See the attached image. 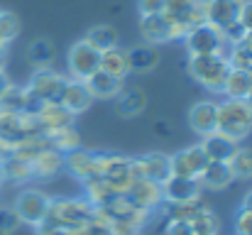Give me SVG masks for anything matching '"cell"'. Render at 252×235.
I'll return each mask as SVG.
<instances>
[{"label": "cell", "mask_w": 252, "mask_h": 235, "mask_svg": "<svg viewBox=\"0 0 252 235\" xmlns=\"http://www.w3.org/2000/svg\"><path fill=\"white\" fill-rule=\"evenodd\" d=\"M252 130V105L248 98H225L218 103V133L240 142Z\"/></svg>", "instance_id": "cell-1"}, {"label": "cell", "mask_w": 252, "mask_h": 235, "mask_svg": "<svg viewBox=\"0 0 252 235\" xmlns=\"http://www.w3.org/2000/svg\"><path fill=\"white\" fill-rule=\"evenodd\" d=\"M91 218H93V206L86 199H52L44 223L64 231H74V228H84Z\"/></svg>", "instance_id": "cell-2"}, {"label": "cell", "mask_w": 252, "mask_h": 235, "mask_svg": "<svg viewBox=\"0 0 252 235\" xmlns=\"http://www.w3.org/2000/svg\"><path fill=\"white\" fill-rule=\"evenodd\" d=\"M228 71L230 64L225 54H191L189 59V74L213 93H223Z\"/></svg>", "instance_id": "cell-3"}, {"label": "cell", "mask_w": 252, "mask_h": 235, "mask_svg": "<svg viewBox=\"0 0 252 235\" xmlns=\"http://www.w3.org/2000/svg\"><path fill=\"white\" fill-rule=\"evenodd\" d=\"M189 54H228V39L225 34L213 27L211 22L198 25L193 30H189V34L184 37Z\"/></svg>", "instance_id": "cell-4"}, {"label": "cell", "mask_w": 252, "mask_h": 235, "mask_svg": "<svg viewBox=\"0 0 252 235\" xmlns=\"http://www.w3.org/2000/svg\"><path fill=\"white\" fill-rule=\"evenodd\" d=\"M49 203H52V199H49L44 191H39V189H25V191L17 196V201H15V213L20 216L22 223L39 226V223H44V218H47Z\"/></svg>", "instance_id": "cell-5"}, {"label": "cell", "mask_w": 252, "mask_h": 235, "mask_svg": "<svg viewBox=\"0 0 252 235\" xmlns=\"http://www.w3.org/2000/svg\"><path fill=\"white\" fill-rule=\"evenodd\" d=\"M69 71L71 78L76 81H86L91 74H95L100 69V52H95L91 44H86L84 39L76 42L71 49H69Z\"/></svg>", "instance_id": "cell-6"}, {"label": "cell", "mask_w": 252, "mask_h": 235, "mask_svg": "<svg viewBox=\"0 0 252 235\" xmlns=\"http://www.w3.org/2000/svg\"><path fill=\"white\" fill-rule=\"evenodd\" d=\"M125 199L130 201V203H135L137 208H142V211H155V208H159L162 203H164V191H162V184L159 181H155V179H137L130 189H127V194H125Z\"/></svg>", "instance_id": "cell-7"}, {"label": "cell", "mask_w": 252, "mask_h": 235, "mask_svg": "<svg viewBox=\"0 0 252 235\" xmlns=\"http://www.w3.org/2000/svg\"><path fill=\"white\" fill-rule=\"evenodd\" d=\"M169 159H171V176H186V179H198L203 167L208 164V157L201 150V145L186 147Z\"/></svg>", "instance_id": "cell-8"}, {"label": "cell", "mask_w": 252, "mask_h": 235, "mask_svg": "<svg viewBox=\"0 0 252 235\" xmlns=\"http://www.w3.org/2000/svg\"><path fill=\"white\" fill-rule=\"evenodd\" d=\"M162 191H164V201L171 206H181L189 203L193 199L201 196L203 186L198 179H186V176H169L167 181H162Z\"/></svg>", "instance_id": "cell-9"}, {"label": "cell", "mask_w": 252, "mask_h": 235, "mask_svg": "<svg viewBox=\"0 0 252 235\" xmlns=\"http://www.w3.org/2000/svg\"><path fill=\"white\" fill-rule=\"evenodd\" d=\"M64 83H66V78L62 76V74H57V71H52V69H37V74L32 76L27 88H30L42 103H54V101H59Z\"/></svg>", "instance_id": "cell-10"}, {"label": "cell", "mask_w": 252, "mask_h": 235, "mask_svg": "<svg viewBox=\"0 0 252 235\" xmlns=\"http://www.w3.org/2000/svg\"><path fill=\"white\" fill-rule=\"evenodd\" d=\"M189 125L196 135H211L218 130V103L201 101L189 110Z\"/></svg>", "instance_id": "cell-11"}, {"label": "cell", "mask_w": 252, "mask_h": 235, "mask_svg": "<svg viewBox=\"0 0 252 235\" xmlns=\"http://www.w3.org/2000/svg\"><path fill=\"white\" fill-rule=\"evenodd\" d=\"M91 101H93V96H91V91L86 88L84 81L66 78V83H64V88H62V96H59V103H62L69 113H74V115L86 113V110L91 108Z\"/></svg>", "instance_id": "cell-12"}, {"label": "cell", "mask_w": 252, "mask_h": 235, "mask_svg": "<svg viewBox=\"0 0 252 235\" xmlns=\"http://www.w3.org/2000/svg\"><path fill=\"white\" fill-rule=\"evenodd\" d=\"M243 0H208V22L225 32L228 27L238 25Z\"/></svg>", "instance_id": "cell-13"}, {"label": "cell", "mask_w": 252, "mask_h": 235, "mask_svg": "<svg viewBox=\"0 0 252 235\" xmlns=\"http://www.w3.org/2000/svg\"><path fill=\"white\" fill-rule=\"evenodd\" d=\"M238 142L223 133H211V135H203V142H201V150L206 152L208 162H230L233 155L238 152Z\"/></svg>", "instance_id": "cell-14"}, {"label": "cell", "mask_w": 252, "mask_h": 235, "mask_svg": "<svg viewBox=\"0 0 252 235\" xmlns=\"http://www.w3.org/2000/svg\"><path fill=\"white\" fill-rule=\"evenodd\" d=\"M74 118H76V115L69 113L59 101L44 103V105L39 108V113H37V120H39L44 135H47V133H54V130H62V128H71V125H74Z\"/></svg>", "instance_id": "cell-15"}, {"label": "cell", "mask_w": 252, "mask_h": 235, "mask_svg": "<svg viewBox=\"0 0 252 235\" xmlns=\"http://www.w3.org/2000/svg\"><path fill=\"white\" fill-rule=\"evenodd\" d=\"M198 181H201L203 189H213V191H220V189L230 186L235 181L233 169H230V162H208L203 167Z\"/></svg>", "instance_id": "cell-16"}, {"label": "cell", "mask_w": 252, "mask_h": 235, "mask_svg": "<svg viewBox=\"0 0 252 235\" xmlns=\"http://www.w3.org/2000/svg\"><path fill=\"white\" fill-rule=\"evenodd\" d=\"M145 105H147V93H145L142 88H137V86L123 88V91L118 93V98H115V110H118V115H123V118H135V115H140V113L145 110Z\"/></svg>", "instance_id": "cell-17"}, {"label": "cell", "mask_w": 252, "mask_h": 235, "mask_svg": "<svg viewBox=\"0 0 252 235\" xmlns=\"http://www.w3.org/2000/svg\"><path fill=\"white\" fill-rule=\"evenodd\" d=\"M84 83H86V88L91 91L93 98H118V93L125 88V86H123V78L110 76V74H105V71H100V69H98L95 74H91Z\"/></svg>", "instance_id": "cell-18"}, {"label": "cell", "mask_w": 252, "mask_h": 235, "mask_svg": "<svg viewBox=\"0 0 252 235\" xmlns=\"http://www.w3.org/2000/svg\"><path fill=\"white\" fill-rule=\"evenodd\" d=\"M140 34L147 44H162L169 42V20L157 12V15H142L140 20Z\"/></svg>", "instance_id": "cell-19"}, {"label": "cell", "mask_w": 252, "mask_h": 235, "mask_svg": "<svg viewBox=\"0 0 252 235\" xmlns=\"http://www.w3.org/2000/svg\"><path fill=\"white\" fill-rule=\"evenodd\" d=\"M140 162V169H142V179H155V181H167L171 176V159L162 152H152V155L137 157Z\"/></svg>", "instance_id": "cell-20"}, {"label": "cell", "mask_w": 252, "mask_h": 235, "mask_svg": "<svg viewBox=\"0 0 252 235\" xmlns=\"http://www.w3.org/2000/svg\"><path fill=\"white\" fill-rule=\"evenodd\" d=\"M64 167L74 176H79L81 181H86V179L95 176V152H86L81 147L74 150V152H66L64 155Z\"/></svg>", "instance_id": "cell-21"}, {"label": "cell", "mask_w": 252, "mask_h": 235, "mask_svg": "<svg viewBox=\"0 0 252 235\" xmlns=\"http://www.w3.org/2000/svg\"><path fill=\"white\" fill-rule=\"evenodd\" d=\"M159 64V52L155 44H140L127 52V67L130 71H150Z\"/></svg>", "instance_id": "cell-22"}, {"label": "cell", "mask_w": 252, "mask_h": 235, "mask_svg": "<svg viewBox=\"0 0 252 235\" xmlns=\"http://www.w3.org/2000/svg\"><path fill=\"white\" fill-rule=\"evenodd\" d=\"M100 71L110 74L115 78H125L130 74V67H127V52L118 47L108 49V52H100Z\"/></svg>", "instance_id": "cell-23"}, {"label": "cell", "mask_w": 252, "mask_h": 235, "mask_svg": "<svg viewBox=\"0 0 252 235\" xmlns=\"http://www.w3.org/2000/svg\"><path fill=\"white\" fill-rule=\"evenodd\" d=\"M84 184H86V201H88L93 208H98V206H108V203L118 196L103 176H91V179H86Z\"/></svg>", "instance_id": "cell-24"}, {"label": "cell", "mask_w": 252, "mask_h": 235, "mask_svg": "<svg viewBox=\"0 0 252 235\" xmlns=\"http://www.w3.org/2000/svg\"><path fill=\"white\" fill-rule=\"evenodd\" d=\"M59 169H64V155L57 152L54 147L39 152V155L32 159V171H34V176H52V174H57Z\"/></svg>", "instance_id": "cell-25"}, {"label": "cell", "mask_w": 252, "mask_h": 235, "mask_svg": "<svg viewBox=\"0 0 252 235\" xmlns=\"http://www.w3.org/2000/svg\"><path fill=\"white\" fill-rule=\"evenodd\" d=\"M0 174H2V179H10V181H27V179H34L32 162L20 159V157H15V155H10L7 159L0 162Z\"/></svg>", "instance_id": "cell-26"}, {"label": "cell", "mask_w": 252, "mask_h": 235, "mask_svg": "<svg viewBox=\"0 0 252 235\" xmlns=\"http://www.w3.org/2000/svg\"><path fill=\"white\" fill-rule=\"evenodd\" d=\"M252 91V78L250 71H240V69H230L228 78L223 83V93L228 98H248Z\"/></svg>", "instance_id": "cell-27"}, {"label": "cell", "mask_w": 252, "mask_h": 235, "mask_svg": "<svg viewBox=\"0 0 252 235\" xmlns=\"http://www.w3.org/2000/svg\"><path fill=\"white\" fill-rule=\"evenodd\" d=\"M30 105V88H20V86H7V91L0 98V110L7 113H27Z\"/></svg>", "instance_id": "cell-28"}, {"label": "cell", "mask_w": 252, "mask_h": 235, "mask_svg": "<svg viewBox=\"0 0 252 235\" xmlns=\"http://www.w3.org/2000/svg\"><path fill=\"white\" fill-rule=\"evenodd\" d=\"M86 44H91L95 52H108L113 47H118V30L115 27H108V25H98L93 27L84 39Z\"/></svg>", "instance_id": "cell-29"}, {"label": "cell", "mask_w": 252, "mask_h": 235, "mask_svg": "<svg viewBox=\"0 0 252 235\" xmlns=\"http://www.w3.org/2000/svg\"><path fill=\"white\" fill-rule=\"evenodd\" d=\"M47 137H49V145H52L57 152H62V155L74 152V150L81 147V135L74 130V125H71V128L54 130V133H47Z\"/></svg>", "instance_id": "cell-30"}, {"label": "cell", "mask_w": 252, "mask_h": 235, "mask_svg": "<svg viewBox=\"0 0 252 235\" xmlns=\"http://www.w3.org/2000/svg\"><path fill=\"white\" fill-rule=\"evenodd\" d=\"M27 57H30V64H34L37 69H52L54 47H52V42H47V39H37V42L30 47Z\"/></svg>", "instance_id": "cell-31"}, {"label": "cell", "mask_w": 252, "mask_h": 235, "mask_svg": "<svg viewBox=\"0 0 252 235\" xmlns=\"http://www.w3.org/2000/svg\"><path fill=\"white\" fill-rule=\"evenodd\" d=\"M228 64L230 69H240V71H252V52L248 49L245 42H235L228 47Z\"/></svg>", "instance_id": "cell-32"}, {"label": "cell", "mask_w": 252, "mask_h": 235, "mask_svg": "<svg viewBox=\"0 0 252 235\" xmlns=\"http://www.w3.org/2000/svg\"><path fill=\"white\" fill-rule=\"evenodd\" d=\"M230 169L235 179H252V147H238V152L230 159Z\"/></svg>", "instance_id": "cell-33"}, {"label": "cell", "mask_w": 252, "mask_h": 235, "mask_svg": "<svg viewBox=\"0 0 252 235\" xmlns=\"http://www.w3.org/2000/svg\"><path fill=\"white\" fill-rule=\"evenodd\" d=\"M189 30L198 27V25H206L208 22V0H193V5L179 17Z\"/></svg>", "instance_id": "cell-34"}, {"label": "cell", "mask_w": 252, "mask_h": 235, "mask_svg": "<svg viewBox=\"0 0 252 235\" xmlns=\"http://www.w3.org/2000/svg\"><path fill=\"white\" fill-rule=\"evenodd\" d=\"M17 34V17L12 12H2L0 10V42H10Z\"/></svg>", "instance_id": "cell-35"}, {"label": "cell", "mask_w": 252, "mask_h": 235, "mask_svg": "<svg viewBox=\"0 0 252 235\" xmlns=\"http://www.w3.org/2000/svg\"><path fill=\"white\" fill-rule=\"evenodd\" d=\"M20 226H22V221L15 213V208H0V233L10 235L12 231H17Z\"/></svg>", "instance_id": "cell-36"}, {"label": "cell", "mask_w": 252, "mask_h": 235, "mask_svg": "<svg viewBox=\"0 0 252 235\" xmlns=\"http://www.w3.org/2000/svg\"><path fill=\"white\" fill-rule=\"evenodd\" d=\"M193 5V0H167L164 2V10H162V15H167V17H181L189 7Z\"/></svg>", "instance_id": "cell-37"}, {"label": "cell", "mask_w": 252, "mask_h": 235, "mask_svg": "<svg viewBox=\"0 0 252 235\" xmlns=\"http://www.w3.org/2000/svg\"><path fill=\"white\" fill-rule=\"evenodd\" d=\"M235 235H252V211L240 208L235 216Z\"/></svg>", "instance_id": "cell-38"}, {"label": "cell", "mask_w": 252, "mask_h": 235, "mask_svg": "<svg viewBox=\"0 0 252 235\" xmlns=\"http://www.w3.org/2000/svg\"><path fill=\"white\" fill-rule=\"evenodd\" d=\"M84 235H113V231H110L108 223H103L98 218H91L84 226Z\"/></svg>", "instance_id": "cell-39"}, {"label": "cell", "mask_w": 252, "mask_h": 235, "mask_svg": "<svg viewBox=\"0 0 252 235\" xmlns=\"http://www.w3.org/2000/svg\"><path fill=\"white\" fill-rule=\"evenodd\" d=\"M238 22H240V27H243L245 32H252V0H243Z\"/></svg>", "instance_id": "cell-40"}, {"label": "cell", "mask_w": 252, "mask_h": 235, "mask_svg": "<svg viewBox=\"0 0 252 235\" xmlns=\"http://www.w3.org/2000/svg\"><path fill=\"white\" fill-rule=\"evenodd\" d=\"M164 2L167 0H137V7L142 15H157L164 10Z\"/></svg>", "instance_id": "cell-41"}, {"label": "cell", "mask_w": 252, "mask_h": 235, "mask_svg": "<svg viewBox=\"0 0 252 235\" xmlns=\"http://www.w3.org/2000/svg\"><path fill=\"white\" fill-rule=\"evenodd\" d=\"M167 235H193V231H191V223L189 221L171 218V223L167 226Z\"/></svg>", "instance_id": "cell-42"}, {"label": "cell", "mask_w": 252, "mask_h": 235, "mask_svg": "<svg viewBox=\"0 0 252 235\" xmlns=\"http://www.w3.org/2000/svg\"><path fill=\"white\" fill-rule=\"evenodd\" d=\"M34 228H37V235H66L64 228H57V226H49V223H39Z\"/></svg>", "instance_id": "cell-43"}, {"label": "cell", "mask_w": 252, "mask_h": 235, "mask_svg": "<svg viewBox=\"0 0 252 235\" xmlns=\"http://www.w3.org/2000/svg\"><path fill=\"white\" fill-rule=\"evenodd\" d=\"M10 155H12V145H10V142H5V140L0 137V162H2V159H7Z\"/></svg>", "instance_id": "cell-44"}, {"label": "cell", "mask_w": 252, "mask_h": 235, "mask_svg": "<svg viewBox=\"0 0 252 235\" xmlns=\"http://www.w3.org/2000/svg\"><path fill=\"white\" fill-rule=\"evenodd\" d=\"M7 86H10V78H7V74L2 71V67H0V98H2V93L7 91Z\"/></svg>", "instance_id": "cell-45"}, {"label": "cell", "mask_w": 252, "mask_h": 235, "mask_svg": "<svg viewBox=\"0 0 252 235\" xmlns=\"http://www.w3.org/2000/svg\"><path fill=\"white\" fill-rule=\"evenodd\" d=\"M243 208H248V211H252V189L245 194V199H243Z\"/></svg>", "instance_id": "cell-46"}, {"label": "cell", "mask_w": 252, "mask_h": 235, "mask_svg": "<svg viewBox=\"0 0 252 235\" xmlns=\"http://www.w3.org/2000/svg\"><path fill=\"white\" fill-rule=\"evenodd\" d=\"M243 42L248 44V49L252 52V32H245V37H243Z\"/></svg>", "instance_id": "cell-47"}, {"label": "cell", "mask_w": 252, "mask_h": 235, "mask_svg": "<svg viewBox=\"0 0 252 235\" xmlns=\"http://www.w3.org/2000/svg\"><path fill=\"white\" fill-rule=\"evenodd\" d=\"M66 235H84V228H74V231H66Z\"/></svg>", "instance_id": "cell-48"}, {"label": "cell", "mask_w": 252, "mask_h": 235, "mask_svg": "<svg viewBox=\"0 0 252 235\" xmlns=\"http://www.w3.org/2000/svg\"><path fill=\"white\" fill-rule=\"evenodd\" d=\"M248 101H250V105H252V93H250V96H248Z\"/></svg>", "instance_id": "cell-49"}, {"label": "cell", "mask_w": 252, "mask_h": 235, "mask_svg": "<svg viewBox=\"0 0 252 235\" xmlns=\"http://www.w3.org/2000/svg\"><path fill=\"white\" fill-rule=\"evenodd\" d=\"M0 235H5V233H0Z\"/></svg>", "instance_id": "cell-50"}, {"label": "cell", "mask_w": 252, "mask_h": 235, "mask_svg": "<svg viewBox=\"0 0 252 235\" xmlns=\"http://www.w3.org/2000/svg\"><path fill=\"white\" fill-rule=\"evenodd\" d=\"M135 235H137V233H135Z\"/></svg>", "instance_id": "cell-51"}]
</instances>
